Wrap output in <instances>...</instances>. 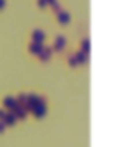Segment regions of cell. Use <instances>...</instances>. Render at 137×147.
I'll use <instances>...</instances> for the list:
<instances>
[{"label": "cell", "mask_w": 137, "mask_h": 147, "mask_svg": "<svg viewBox=\"0 0 137 147\" xmlns=\"http://www.w3.org/2000/svg\"><path fill=\"white\" fill-rule=\"evenodd\" d=\"M42 50H43V46H42V43L34 42L32 44H30V51H31V52H34V54H38V55H39L40 52H42Z\"/></svg>", "instance_id": "6da1fadb"}, {"label": "cell", "mask_w": 137, "mask_h": 147, "mask_svg": "<svg viewBox=\"0 0 137 147\" xmlns=\"http://www.w3.org/2000/svg\"><path fill=\"white\" fill-rule=\"evenodd\" d=\"M32 38H34V40H35L36 43H42L44 39V34L40 30H36V31H34V34H32Z\"/></svg>", "instance_id": "7a4b0ae2"}, {"label": "cell", "mask_w": 137, "mask_h": 147, "mask_svg": "<svg viewBox=\"0 0 137 147\" xmlns=\"http://www.w3.org/2000/svg\"><path fill=\"white\" fill-rule=\"evenodd\" d=\"M50 55H51V48L50 47H43V50H42V52L39 54V56H40L42 60H47V59L50 58Z\"/></svg>", "instance_id": "3957f363"}, {"label": "cell", "mask_w": 137, "mask_h": 147, "mask_svg": "<svg viewBox=\"0 0 137 147\" xmlns=\"http://www.w3.org/2000/svg\"><path fill=\"white\" fill-rule=\"evenodd\" d=\"M65 43H66V40H65V38L63 36H58L57 38V42H55V50H58V51H61L65 47Z\"/></svg>", "instance_id": "277c9868"}, {"label": "cell", "mask_w": 137, "mask_h": 147, "mask_svg": "<svg viewBox=\"0 0 137 147\" xmlns=\"http://www.w3.org/2000/svg\"><path fill=\"white\" fill-rule=\"evenodd\" d=\"M69 19H70L69 13H66V12H63V11H59L58 20L61 22V23H67V22H69Z\"/></svg>", "instance_id": "5b68a950"}, {"label": "cell", "mask_w": 137, "mask_h": 147, "mask_svg": "<svg viewBox=\"0 0 137 147\" xmlns=\"http://www.w3.org/2000/svg\"><path fill=\"white\" fill-rule=\"evenodd\" d=\"M75 60H77V63H83V62H86V54L85 52H78V54L75 55Z\"/></svg>", "instance_id": "8992f818"}, {"label": "cell", "mask_w": 137, "mask_h": 147, "mask_svg": "<svg viewBox=\"0 0 137 147\" xmlns=\"http://www.w3.org/2000/svg\"><path fill=\"white\" fill-rule=\"evenodd\" d=\"M4 105L8 106V107H14V106H15V102H14V99H12V98H5Z\"/></svg>", "instance_id": "52a82bcc"}, {"label": "cell", "mask_w": 137, "mask_h": 147, "mask_svg": "<svg viewBox=\"0 0 137 147\" xmlns=\"http://www.w3.org/2000/svg\"><path fill=\"white\" fill-rule=\"evenodd\" d=\"M89 47H90V46H89V40H87V39H85V40L82 42V48H83V51H85V54L89 51ZM83 51H82V52H83Z\"/></svg>", "instance_id": "ba28073f"}, {"label": "cell", "mask_w": 137, "mask_h": 147, "mask_svg": "<svg viewBox=\"0 0 137 147\" xmlns=\"http://www.w3.org/2000/svg\"><path fill=\"white\" fill-rule=\"evenodd\" d=\"M51 5H52V8H54L55 11H61V8H59V4L57 3V1H54V3H51Z\"/></svg>", "instance_id": "9c48e42d"}, {"label": "cell", "mask_w": 137, "mask_h": 147, "mask_svg": "<svg viewBox=\"0 0 137 147\" xmlns=\"http://www.w3.org/2000/svg\"><path fill=\"white\" fill-rule=\"evenodd\" d=\"M70 60H69V62H70V64L71 66H77V60H75V56H70Z\"/></svg>", "instance_id": "30bf717a"}, {"label": "cell", "mask_w": 137, "mask_h": 147, "mask_svg": "<svg viewBox=\"0 0 137 147\" xmlns=\"http://www.w3.org/2000/svg\"><path fill=\"white\" fill-rule=\"evenodd\" d=\"M18 100H20L22 103H24V100H26V96H24V95H20V96H18Z\"/></svg>", "instance_id": "8fae6325"}, {"label": "cell", "mask_w": 137, "mask_h": 147, "mask_svg": "<svg viewBox=\"0 0 137 147\" xmlns=\"http://www.w3.org/2000/svg\"><path fill=\"white\" fill-rule=\"evenodd\" d=\"M46 4H47L46 0H39V5H40V7H44Z\"/></svg>", "instance_id": "7c38bea8"}, {"label": "cell", "mask_w": 137, "mask_h": 147, "mask_svg": "<svg viewBox=\"0 0 137 147\" xmlns=\"http://www.w3.org/2000/svg\"><path fill=\"white\" fill-rule=\"evenodd\" d=\"M4 4H5V0H0V8H3Z\"/></svg>", "instance_id": "4fadbf2b"}, {"label": "cell", "mask_w": 137, "mask_h": 147, "mask_svg": "<svg viewBox=\"0 0 137 147\" xmlns=\"http://www.w3.org/2000/svg\"><path fill=\"white\" fill-rule=\"evenodd\" d=\"M46 1H47V3H54L55 0H46Z\"/></svg>", "instance_id": "5bb4252c"}]
</instances>
